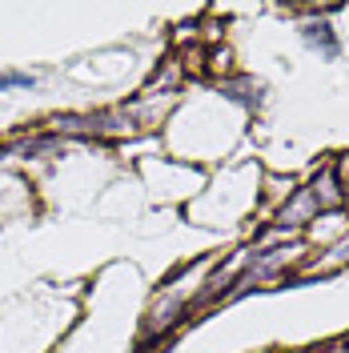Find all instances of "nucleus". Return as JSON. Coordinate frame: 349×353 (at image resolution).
<instances>
[{
    "label": "nucleus",
    "instance_id": "obj_5",
    "mask_svg": "<svg viewBox=\"0 0 349 353\" xmlns=\"http://www.w3.org/2000/svg\"><path fill=\"white\" fill-rule=\"evenodd\" d=\"M341 353H349V350H341Z\"/></svg>",
    "mask_w": 349,
    "mask_h": 353
},
{
    "label": "nucleus",
    "instance_id": "obj_4",
    "mask_svg": "<svg viewBox=\"0 0 349 353\" xmlns=\"http://www.w3.org/2000/svg\"><path fill=\"white\" fill-rule=\"evenodd\" d=\"M333 257H349V237L341 245H333Z\"/></svg>",
    "mask_w": 349,
    "mask_h": 353
},
{
    "label": "nucleus",
    "instance_id": "obj_2",
    "mask_svg": "<svg viewBox=\"0 0 349 353\" xmlns=\"http://www.w3.org/2000/svg\"><path fill=\"white\" fill-rule=\"evenodd\" d=\"M317 209H321L317 193H313V189H301V193H297V197H293V201L281 209V225H306V221L313 217Z\"/></svg>",
    "mask_w": 349,
    "mask_h": 353
},
{
    "label": "nucleus",
    "instance_id": "obj_3",
    "mask_svg": "<svg viewBox=\"0 0 349 353\" xmlns=\"http://www.w3.org/2000/svg\"><path fill=\"white\" fill-rule=\"evenodd\" d=\"M8 88H37V77L32 72H0V92Z\"/></svg>",
    "mask_w": 349,
    "mask_h": 353
},
{
    "label": "nucleus",
    "instance_id": "obj_1",
    "mask_svg": "<svg viewBox=\"0 0 349 353\" xmlns=\"http://www.w3.org/2000/svg\"><path fill=\"white\" fill-rule=\"evenodd\" d=\"M301 41H306L317 57H326V61H333V57L341 52V44H337V37H333V28H329L326 21L306 24V28H301Z\"/></svg>",
    "mask_w": 349,
    "mask_h": 353
}]
</instances>
